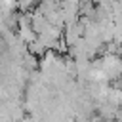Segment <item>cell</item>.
I'll return each mask as SVG.
<instances>
[{"mask_svg":"<svg viewBox=\"0 0 122 122\" xmlns=\"http://www.w3.org/2000/svg\"><path fill=\"white\" fill-rule=\"evenodd\" d=\"M17 4H19V10H29V8L40 4V0H17Z\"/></svg>","mask_w":122,"mask_h":122,"instance_id":"1","label":"cell"}]
</instances>
